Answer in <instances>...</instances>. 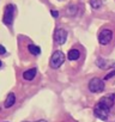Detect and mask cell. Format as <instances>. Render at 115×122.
<instances>
[{"instance_id":"cell-8","label":"cell","mask_w":115,"mask_h":122,"mask_svg":"<svg viewBox=\"0 0 115 122\" xmlns=\"http://www.w3.org/2000/svg\"><path fill=\"white\" fill-rule=\"evenodd\" d=\"M98 102L102 103V104H104V105L108 107V108H111V107L114 105V102H115V95H114V93L105 95V96H103Z\"/></svg>"},{"instance_id":"cell-14","label":"cell","mask_w":115,"mask_h":122,"mask_svg":"<svg viewBox=\"0 0 115 122\" xmlns=\"http://www.w3.org/2000/svg\"><path fill=\"white\" fill-rule=\"evenodd\" d=\"M113 77H115V72H111V73H109V74L105 77V79L108 80V79H110V78H113Z\"/></svg>"},{"instance_id":"cell-12","label":"cell","mask_w":115,"mask_h":122,"mask_svg":"<svg viewBox=\"0 0 115 122\" xmlns=\"http://www.w3.org/2000/svg\"><path fill=\"white\" fill-rule=\"evenodd\" d=\"M28 49H29V51H30L32 55H40V54H41V48H40L38 46L29 44V46H28Z\"/></svg>"},{"instance_id":"cell-13","label":"cell","mask_w":115,"mask_h":122,"mask_svg":"<svg viewBox=\"0 0 115 122\" xmlns=\"http://www.w3.org/2000/svg\"><path fill=\"white\" fill-rule=\"evenodd\" d=\"M5 53H6V49H5V47L0 44V55H3V54H5Z\"/></svg>"},{"instance_id":"cell-3","label":"cell","mask_w":115,"mask_h":122,"mask_svg":"<svg viewBox=\"0 0 115 122\" xmlns=\"http://www.w3.org/2000/svg\"><path fill=\"white\" fill-rule=\"evenodd\" d=\"M89 90L94 93H98V92H102L104 90V81L99 78H92L90 81H89Z\"/></svg>"},{"instance_id":"cell-4","label":"cell","mask_w":115,"mask_h":122,"mask_svg":"<svg viewBox=\"0 0 115 122\" xmlns=\"http://www.w3.org/2000/svg\"><path fill=\"white\" fill-rule=\"evenodd\" d=\"M111 40H113V31L110 29H103L98 34V42L102 46H107L108 43H110Z\"/></svg>"},{"instance_id":"cell-11","label":"cell","mask_w":115,"mask_h":122,"mask_svg":"<svg viewBox=\"0 0 115 122\" xmlns=\"http://www.w3.org/2000/svg\"><path fill=\"white\" fill-rule=\"evenodd\" d=\"M67 57L71 61H76V60H78L80 57V51L78 49H71L68 51V54H67Z\"/></svg>"},{"instance_id":"cell-1","label":"cell","mask_w":115,"mask_h":122,"mask_svg":"<svg viewBox=\"0 0 115 122\" xmlns=\"http://www.w3.org/2000/svg\"><path fill=\"white\" fill-rule=\"evenodd\" d=\"M94 112H95V116L101 118V120H107L108 116H109V112H110V108L105 107L104 104L102 103H97L95 109H94Z\"/></svg>"},{"instance_id":"cell-9","label":"cell","mask_w":115,"mask_h":122,"mask_svg":"<svg viewBox=\"0 0 115 122\" xmlns=\"http://www.w3.org/2000/svg\"><path fill=\"white\" fill-rule=\"evenodd\" d=\"M37 74V70L36 68H30V70H26L24 73H23V78L25 80H32Z\"/></svg>"},{"instance_id":"cell-17","label":"cell","mask_w":115,"mask_h":122,"mask_svg":"<svg viewBox=\"0 0 115 122\" xmlns=\"http://www.w3.org/2000/svg\"><path fill=\"white\" fill-rule=\"evenodd\" d=\"M1 65H3V64H1V61H0V67H1Z\"/></svg>"},{"instance_id":"cell-15","label":"cell","mask_w":115,"mask_h":122,"mask_svg":"<svg viewBox=\"0 0 115 122\" xmlns=\"http://www.w3.org/2000/svg\"><path fill=\"white\" fill-rule=\"evenodd\" d=\"M52 16L54 18H58V17H59V12H58V11H52Z\"/></svg>"},{"instance_id":"cell-6","label":"cell","mask_w":115,"mask_h":122,"mask_svg":"<svg viewBox=\"0 0 115 122\" xmlns=\"http://www.w3.org/2000/svg\"><path fill=\"white\" fill-rule=\"evenodd\" d=\"M96 65L101 70H109V68H114L115 67V61L114 60H108V59L98 57L96 60Z\"/></svg>"},{"instance_id":"cell-10","label":"cell","mask_w":115,"mask_h":122,"mask_svg":"<svg viewBox=\"0 0 115 122\" xmlns=\"http://www.w3.org/2000/svg\"><path fill=\"white\" fill-rule=\"evenodd\" d=\"M16 103V96H15V93H9L7 95V97H6V99H5V108H11L13 104Z\"/></svg>"},{"instance_id":"cell-16","label":"cell","mask_w":115,"mask_h":122,"mask_svg":"<svg viewBox=\"0 0 115 122\" xmlns=\"http://www.w3.org/2000/svg\"><path fill=\"white\" fill-rule=\"evenodd\" d=\"M25 122H28V121H25ZM34 122H47L46 120H38V121H34Z\"/></svg>"},{"instance_id":"cell-7","label":"cell","mask_w":115,"mask_h":122,"mask_svg":"<svg viewBox=\"0 0 115 122\" xmlns=\"http://www.w3.org/2000/svg\"><path fill=\"white\" fill-rule=\"evenodd\" d=\"M54 40L58 44H64L67 40V32L64 29H58L54 35Z\"/></svg>"},{"instance_id":"cell-2","label":"cell","mask_w":115,"mask_h":122,"mask_svg":"<svg viewBox=\"0 0 115 122\" xmlns=\"http://www.w3.org/2000/svg\"><path fill=\"white\" fill-rule=\"evenodd\" d=\"M64 61H65V55L63 51L60 50H58L55 51L52 57H50V67L52 68H59L63 64H64Z\"/></svg>"},{"instance_id":"cell-5","label":"cell","mask_w":115,"mask_h":122,"mask_svg":"<svg viewBox=\"0 0 115 122\" xmlns=\"http://www.w3.org/2000/svg\"><path fill=\"white\" fill-rule=\"evenodd\" d=\"M15 12H16V9L13 5H7L6 9H5V13H4V23L6 25H11L13 23V18H15Z\"/></svg>"}]
</instances>
